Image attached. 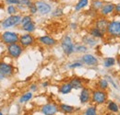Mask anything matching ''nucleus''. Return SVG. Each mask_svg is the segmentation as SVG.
<instances>
[{
	"instance_id": "nucleus-14",
	"label": "nucleus",
	"mask_w": 120,
	"mask_h": 115,
	"mask_svg": "<svg viewBox=\"0 0 120 115\" xmlns=\"http://www.w3.org/2000/svg\"><path fill=\"white\" fill-rule=\"evenodd\" d=\"M35 5L37 7L38 12L41 15H43V16L49 14L52 11V7L48 3L45 2V1H37L35 3Z\"/></svg>"
},
{
	"instance_id": "nucleus-18",
	"label": "nucleus",
	"mask_w": 120,
	"mask_h": 115,
	"mask_svg": "<svg viewBox=\"0 0 120 115\" xmlns=\"http://www.w3.org/2000/svg\"><path fill=\"white\" fill-rule=\"evenodd\" d=\"M69 83L71 84L72 88L75 89V90H80L81 88L84 87V82H83V79L79 77V76H73L69 79Z\"/></svg>"
},
{
	"instance_id": "nucleus-34",
	"label": "nucleus",
	"mask_w": 120,
	"mask_h": 115,
	"mask_svg": "<svg viewBox=\"0 0 120 115\" xmlns=\"http://www.w3.org/2000/svg\"><path fill=\"white\" fill-rule=\"evenodd\" d=\"M32 2L30 0H18V6H23L25 7H29Z\"/></svg>"
},
{
	"instance_id": "nucleus-7",
	"label": "nucleus",
	"mask_w": 120,
	"mask_h": 115,
	"mask_svg": "<svg viewBox=\"0 0 120 115\" xmlns=\"http://www.w3.org/2000/svg\"><path fill=\"white\" fill-rule=\"evenodd\" d=\"M24 52V48L19 43H13L7 45V53L8 56L12 59H18Z\"/></svg>"
},
{
	"instance_id": "nucleus-1",
	"label": "nucleus",
	"mask_w": 120,
	"mask_h": 115,
	"mask_svg": "<svg viewBox=\"0 0 120 115\" xmlns=\"http://www.w3.org/2000/svg\"><path fill=\"white\" fill-rule=\"evenodd\" d=\"M108 101V92L99 88H95L91 90V101L90 103L96 106L105 105Z\"/></svg>"
},
{
	"instance_id": "nucleus-11",
	"label": "nucleus",
	"mask_w": 120,
	"mask_h": 115,
	"mask_svg": "<svg viewBox=\"0 0 120 115\" xmlns=\"http://www.w3.org/2000/svg\"><path fill=\"white\" fill-rule=\"evenodd\" d=\"M79 101L81 105H88L91 101V89L88 86H84L80 89L79 94Z\"/></svg>"
},
{
	"instance_id": "nucleus-41",
	"label": "nucleus",
	"mask_w": 120,
	"mask_h": 115,
	"mask_svg": "<svg viewBox=\"0 0 120 115\" xmlns=\"http://www.w3.org/2000/svg\"><path fill=\"white\" fill-rule=\"evenodd\" d=\"M70 28L72 29H76L78 28V24H77V23H74V22L71 23V24H70Z\"/></svg>"
},
{
	"instance_id": "nucleus-25",
	"label": "nucleus",
	"mask_w": 120,
	"mask_h": 115,
	"mask_svg": "<svg viewBox=\"0 0 120 115\" xmlns=\"http://www.w3.org/2000/svg\"><path fill=\"white\" fill-rule=\"evenodd\" d=\"M21 29L24 30L26 33H32L35 31L36 29V24L34 21H31V22H29L23 26H21Z\"/></svg>"
},
{
	"instance_id": "nucleus-43",
	"label": "nucleus",
	"mask_w": 120,
	"mask_h": 115,
	"mask_svg": "<svg viewBox=\"0 0 120 115\" xmlns=\"http://www.w3.org/2000/svg\"><path fill=\"white\" fill-rule=\"evenodd\" d=\"M0 115H5V114H4V112H3L1 110H0Z\"/></svg>"
},
{
	"instance_id": "nucleus-30",
	"label": "nucleus",
	"mask_w": 120,
	"mask_h": 115,
	"mask_svg": "<svg viewBox=\"0 0 120 115\" xmlns=\"http://www.w3.org/2000/svg\"><path fill=\"white\" fill-rule=\"evenodd\" d=\"M103 5H104V3L101 0H93L91 3V8L97 11V10H100L102 8Z\"/></svg>"
},
{
	"instance_id": "nucleus-45",
	"label": "nucleus",
	"mask_w": 120,
	"mask_h": 115,
	"mask_svg": "<svg viewBox=\"0 0 120 115\" xmlns=\"http://www.w3.org/2000/svg\"><path fill=\"white\" fill-rule=\"evenodd\" d=\"M7 115H9V114H7Z\"/></svg>"
},
{
	"instance_id": "nucleus-24",
	"label": "nucleus",
	"mask_w": 120,
	"mask_h": 115,
	"mask_svg": "<svg viewBox=\"0 0 120 115\" xmlns=\"http://www.w3.org/2000/svg\"><path fill=\"white\" fill-rule=\"evenodd\" d=\"M116 65V59L112 56H108V57L104 58L103 60V66L106 69H110L112 67H114Z\"/></svg>"
},
{
	"instance_id": "nucleus-33",
	"label": "nucleus",
	"mask_w": 120,
	"mask_h": 115,
	"mask_svg": "<svg viewBox=\"0 0 120 115\" xmlns=\"http://www.w3.org/2000/svg\"><path fill=\"white\" fill-rule=\"evenodd\" d=\"M7 11H8V13L9 14V16H10V15H16L17 14V12H18V10H17V7L14 6V5H10V6L8 7Z\"/></svg>"
},
{
	"instance_id": "nucleus-20",
	"label": "nucleus",
	"mask_w": 120,
	"mask_h": 115,
	"mask_svg": "<svg viewBox=\"0 0 120 115\" xmlns=\"http://www.w3.org/2000/svg\"><path fill=\"white\" fill-rule=\"evenodd\" d=\"M82 43L85 44L88 48H89V47H90V48H94L95 46L98 45L99 42H98L97 39H95V38L91 37L90 35L87 34V35L83 36V38H82Z\"/></svg>"
},
{
	"instance_id": "nucleus-27",
	"label": "nucleus",
	"mask_w": 120,
	"mask_h": 115,
	"mask_svg": "<svg viewBox=\"0 0 120 115\" xmlns=\"http://www.w3.org/2000/svg\"><path fill=\"white\" fill-rule=\"evenodd\" d=\"M88 52V47L83 44V43H75V53L77 54H87Z\"/></svg>"
},
{
	"instance_id": "nucleus-15",
	"label": "nucleus",
	"mask_w": 120,
	"mask_h": 115,
	"mask_svg": "<svg viewBox=\"0 0 120 115\" xmlns=\"http://www.w3.org/2000/svg\"><path fill=\"white\" fill-rule=\"evenodd\" d=\"M58 107H59L60 112L65 115L74 114L77 111V110H78L76 107L72 106V105H69V104H67V103H59Z\"/></svg>"
},
{
	"instance_id": "nucleus-3",
	"label": "nucleus",
	"mask_w": 120,
	"mask_h": 115,
	"mask_svg": "<svg viewBox=\"0 0 120 115\" xmlns=\"http://www.w3.org/2000/svg\"><path fill=\"white\" fill-rule=\"evenodd\" d=\"M14 73H15V68L11 64L6 63L4 61H0V81L12 77Z\"/></svg>"
},
{
	"instance_id": "nucleus-4",
	"label": "nucleus",
	"mask_w": 120,
	"mask_h": 115,
	"mask_svg": "<svg viewBox=\"0 0 120 115\" xmlns=\"http://www.w3.org/2000/svg\"><path fill=\"white\" fill-rule=\"evenodd\" d=\"M21 16L19 14L16 15H10L8 18H6L5 19H3L0 23V26L2 29H10L16 26L20 25V21H21Z\"/></svg>"
},
{
	"instance_id": "nucleus-19",
	"label": "nucleus",
	"mask_w": 120,
	"mask_h": 115,
	"mask_svg": "<svg viewBox=\"0 0 120 115\" xmlns=\"http://www.w3.org/2000/svg\"><path fill=\"white\" fill-rule=\"evenodd\" d=\"M72 90H73V88H72L71 84L69 83V81L63 82L58 86V92L61 95H68L72 92Z\"/></svg>"
},
{
	"instance_id": "nucleus-12",
	"label": "nucleus",
	"mask_w": 120,
	"mask_h": 115,
	"mask_svg": "<svg viewBox=\"0 0 120 115\" xmlns=\"http://www.w3.org/2000/svg\"><path fill=\"white\" fill-rule=\"evenodd\" d=\"M37 42L45 47H53L57 43V41L50 35H44V36L38 37Z\"/></svg>"
},
{
	"instance_id": "nucleus-13",
	"label": "nucleus",
	"mask_w": 120,
	"mask_h": 115,
	"mask_svg": "<svg viewBox=\"0 0 120 115\" xmlns=\"http://www.w3.org/2000/svg\"><path fill=\"white\" fill-rule=\"evenodd\" d=\"M105 110L112 113V114H119L120 113V105L116 101L113 100H108L105 103Z\"/></svg>"
},
{
	"instance_id": "nucleus-36",
	"label": "nucleus",
	"mask_w": 120,
	"mask_h": 115,
	"mask_svg": "<svg viewBox=\"0 0 120 115\" xmlns=\"http://www.w3.org/2000/svg\"><path fill=\"white\" fill-rule=\"evenodd\" d=\"M28 8H29V11H30V13L31 15H35L37 12H38V9H37V7H36L35 3H34V4L32 3Z\"/></svg>"
},
{
	"instance_id": "nucleus-31",
	"label": "nucleus",
	"mask_w": 120,
	"mask_h": 115,
	"mask_svg": "<svg viewBox=\"0 0 120 115\" xmlns=\"http://www.w3.org/2000/svg\"><path fill=\"white\" fill-rule=\"evenodd\" d=\"M105 78L108 81V83H109V85H111V86H113L114 88H116V89H118L119 87L117 86V84L115 82V80H114V78L111 76V75H106L105 76Z\"/></svg>"
},
{
	"instance_id": "nucleus-22",
	"label": "nucleus",
	"mask_w": 120,
	"mask_h": 115,
	"mask_svg": "<svg viewBox=\"0 0 120 115\" xmlns=\"http://www.w3.org/2000/svg\"><path fill=\"white\" fill-rule=\"evenodd\" d=\"M33 99V93L31 91H26L24 93L21 94V96L19 98V104H26L29 101H30Z\"/></svg>"
},
{
	"instance_id": "nucleus-44",
	"label": "nucleus",
	"mask_w": 120,
	"mask_h": 115,
	"mask_svg": "<svg viewBox=\"0 0 120 115\" xmlns=\"http://www.w3.org/2000/svg\"><path fill=\"white\" fill-rule=\"evenodd\" d=\"M119 40H120V36H119Z\"/></svg>"
},
{
	"instance_id": "nucleus-23",
	"label": "nucleus",
	"mask_w": 120,
	"mask_h": 115,
	"mask_svg": "<svg viewBox=\"0 0 120 115\" xmlns=\"http://www.w3.org/2000/svg\"><path fill=\"white\" fill-rule=\"evenodd\" d=\"M89 35H90L91 37L99 40V39H104L105 36V33H104L103 31H101L99 29L95 28V27H91L89 29Z\"/></svg>"
},
{
	"instance_id": "nucleus-8",
	"label": "nucleus",
	"mask_w": 120,
	"mask_h": 115,
	"mask_svg": "<svg viewBox=\"0 0 120 115\" xmlns=\"http://www.w3.org/2000/svg\"><path fill=\"white\" fill-rule=\"evenodd\" d=\"M106 34L113 38H119L120 36V20L113 19L109 21L106 29Z\"/></svg>"
},
{
	"instance_id": "nucleus-40",
	"label": "nucleus",
	"mask_w": 120,
	"mask_h": 115,
	"mask_svg": "<svg viewBox=\"0 0 120 115\" xmlns=\"http://www.w3.org/2000/svg\"><path fill=\"white\" fill-rule=\"evenodd\" d=\"M115 12H116L117 14H120V3L115 6Z\"/></svg>"
},
{
	"instance_id": "nucleus-2",
	"label": "nucleus",
	"mask_w": 120,
	"mask_h": 115,
	"mask_svg": "<svg viewBox=\"0 0 120 115\" xmlns=\"http://www.w3.org/2000/svg\"><path fill=\"white\" fill-rule=\"evenodd\" d=\"M61 49L63 51V53L67 55V56H70L71 54H73L75 53V43L73 42V39L70 35L67 34L65 35L60 43Z\"/></svg>"
},
{
	"instance_id": "nucleus-38",
	"label": "nucleus",
	"mask_w": 120,
	"mask_h": 115,
	"mask_svg": "<svg viewBox=\"0 0 120 115\" xmlns=\"http://www.w3.org/2000/svg\"><path fill=\"white\" fill-rule=\"evenodd\" d=\"M6 3L10 6V5H17L18 6V0H6Z\"/></svg>"
},
{
	"instance_id": "nucleus-39",
	"label": "nucleus",
	"mask_w": 120,
	"mask_h": 115,
	"mask_svg": "<svg viewBox=\"0 0 120 115\" xmlns=\"http://www.w3.org/2000/svg\"><path fill=\"white\" fill-rule=\"evenodd\" d=\"M41 86H42V87H44V88L48 87V86H50V82H49V81H44V82H42Z\"/></svg>"
},
{
	"instance_id": "nucleus-37",
	"label": "nucleus",
	"mask_w": 120,
	"mask_h": 115,
	"mask_svg": "<svg viewBox=\"0 0 120 115\" xmlns=\"http://www.w3.org/2000/svg\"><path fill=\"white\" fill-rule=\"evenodd\" d=\"M29 88H30V91H31L32 93H34V92H36V91H38V85L37 84H35V83H32V84H30V86H29Z\"/></svg>"
},
{
	"instance_id": "nucleus-29",
	"label": "nucleus",
	"mask_w": 120,
	"mask_h": 115,
	"mask_svg": "<svg viewBox=\"0 0 120 115\" xmlns=\"http://www.w3.org/2000/svg\"><path fill=\"white\" fill-rule=\"evenodd\" d=\"M84 65L82 64V62L79 60V61H74L72 63H68V65H67L68 68L69 69H76V68H79V67H82Z\"/></svg>"
},
{
	"instance_id": "nucleus-9",
	"label": "nucleus",
	"mask_w": 120,
	"mask_h": 115,
	"mask_svg": "<svg viewBox=\"0 0 120 115\" xmlns=\"http://www.w3.org/2000/svg\"><path fill=\"white\" fill-rule=\"evenodd\" d=\"M36 41H37V39H35V37L31 33H24V34L19 35V43L25 49V48L32 46L36 43Z\"/></svg>"
},
{
	"instance_id": "nucleus-16",
	"label": "nucleus",
	"mask_w": 120,
	"mask_h": 115,
	"mask_svg": "<svg viewBox=\"0 0 120 115\" xmlns=\"http://www.w3.org/2000/svg\"><path fill=\"white\" fill-rule=\"evenodd\" d=\"M108 24H109V20L105 18V17H100L98 18L95 22H94V27L99 29L101 31H103L104 33L106 34V29H107V27H108Z\"/></svg>"
},
{
	"instance_id": "nucleus-26",
	"label": "nucleus",
	"mask_w": 120,
	"mask_h": 115,
	"mask_svg": "<svg viewBox=\"0 0 120 115\" xmlns=\"http://www.w3.org/2000/svg\"><path fill=\"white\" fill-rule=\"evenodd\" d=\"M96 86H97V88H99V89H102V90H105V91H107L110 85H109L108 81L105 79V77H103V78H100V79L98 80V82H97Z\"/></svg>"
},
{
	"instance_id": "nucleus-42",
	"label": "nucleus",
	"mask_w": 120,
	"mask_h": 115,
	"mask_svg": "<svg viewBox=\"0 0 120 115\" xmlns=\"http://www.w3.org/2000/svg\"><path fill=\"white\" fill-rule=\"evenodd\" d=\"M116 64L118 65V66H119L120 68V56H118V57L116 58Z\"/></svg>"
},
{
	"instance_id": "nucleus-17",
	"label": "nucleus",
	"mask_w": 120,
	"mask_h": 115,
	"mask_svg": "<svg viewBox=\"0 0 120 115\" xmlns=\"http://www.w3.org/2000/svg\"><path fill=\"white\" fill-rule=\"evenodd\" d=\"M115 4L113 3H106V4H104L102 8L100 9V14L102 17H105L106 18L107 16L111 15L113 12H115Z\"/></svg>"
},
{
	"instance_id": "nucleus-32",
	"label": "nucleus",
	"mask_w": 120,
	"mask_h": 115,
	"mask_svg": "<svg viewBox=\"0 0 120 115\" xmlns=\"http://www.w3.org/2000/svg\"><path fill=\"white\" fill-rule=\"evenodd\" d=\"M32 21V18L30 15H25L21 18V21H20V26H23L29 22H31Z\"/></svg>"
},
{
	"instance_id": "nucleus-10",
	"label": "nucleus",
	"mask_w": 120,
	"mask_h": 115,
	"mask_svg": "<svg viewBox=\"0 0 120 115\" xmlns=\"http://www.w3.org/2000/svg\"><path fill=\"white\" fill-rule=\"evenodd\" d=\"M80 61L82 62L83 65L90 66V67H95L99 65V59L96 55L92 54H82V56L80 57Z\"/></svg>"
},
{
	"instance_id": "nucleus-6",
	"label": "nucleus",
	"mask_w": 120,
	"mask_h": 115,
	"mask_svg": "<svg viewBox=\"0 0 120 115\" xmlns=\"http://www.w3.org/2000/svg\"><path fill=\"white\" fill-rule=\"evenodd\" d=\"M0 39H1L2 43L7 44V45L13 44V43H18L19 40V34L15 32V31L6 30V31L1 33Z\"/></svg>"
},
{
	"instance_id": "nucleus-35",
	"label": "nucleus",
	"mask_w": 120,
	"mask_h": 115,
	"mask_svg": "<svg viewBox=\"0 0 120 115\" xmlns=\"http://www.w3.org/2000/svg\"><path fill=\"white\" fill-rule=\"evenodd\" d=\"M63 9L62 8H60V7H58V8H56L55 11H53L52 12V16L53 17H55V18H58V17H61V16H63Z\"/></svg>"
},
{
	"instance_id": "nucleus-21",
	"label": "nucleus",
	"mask_w": 120,
	"mask_h": 115,
	"mask_svg": "<svg viewBox=\"0 0 120 115\" xmlns=\"http://www.w3.org/2000/svg\"><path fill=\"white\" fill-rule=\"evenodd\" d=\"M80 115H99V111L96 105L89 104L82 111Z\"/></svg>"
},
{
	"instance_id": "nucleus-28",
	"label": "nucleus",
	"mask_w": 120,
	"mask_h": 115,
	"mask_svg": "<svg viewBox=\"0 0 120 115\" xmlns=\"http://www.w3.org/2000/svg\"><path fill=\"white\" fill-rule=\"evenodd\" d=\"M89 4V0H79V2L76 4L75 10L76 11H79L82 8H84L85 7H87V5Z\"/></svg>"
},
{
	"instance_id": "nucleus-5",
	"label": "nucleus",
	"mask_w": 120,
	"mask_h": 115,
	"mask_svg": "<svg viewBox=\"0 0 120 115\" xmlns=\"http://www.w3.org/2000/svg\"><path fill=\"white\" fill-rule=\"evenodd\" d=\"M40 112L43 115H57L60 112L58 104L55 101L46 102L40 107Z\"/></svg>"
}]
</instances>
